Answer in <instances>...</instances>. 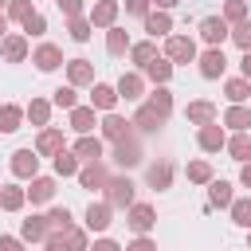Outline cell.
I'll use <instances>...</instances> for the list:
<instances>
[{
	"mask_svg": "<svg viewBox=\"0 0 251 251\" xmlns=\"http://www.w3.org/2000/svg\"><path fill=\"white\" fill-rule=\"evenodd\" d=\"M224 35H227L224 20H204V39L208 43H224Z\"/></svg>",
	"mask_w": 251,
	"mask_h": 251,
	"instance_id": "6da1fadb",
	"label": "cell"
},
{
	"mask_svg": "<svg viewBox=\"0 0 251 251\" xmlns=\"http://www.w3.org/2000/svg\"><path fill=\"white\" fill-rule=\"evenodd\" d=\"M129 196H133V184L129 180H114L110 184V200L114 204H129Z\"/></svg>",
	"mask_w": 251,
	"mask_h": 251,
	"instance_id": "7a4b0ae2",
	"label": "cell"
},
{
	"mask_svg": "<svg viewBox=\"0 0 251 251\" xmlns=\"http://www.w3.org/2000/svg\"><path fill=\"white\" fill-rule=\"evenodd\" d=\"M129 224H133V231H145V227L153 224V212H149L145 204H137V208L129 212Z\"/></svg>",
	"mask_w": 251,
	"mask_h": 251,
	"instance_id": "3957f363",
	"label": "cell"
},
{
	"mask_svg": "<svg viewBox=\"0 0 251 251\" xmlns=\"http://www.w3.org/2000/svg\"><path fill=\"white\" fill-rule=\"evenodd\" d=\"M169 55H173V59H192L196 47H192V39H173V43H169Z\"/></svg>",
	"mask_w": 251,
	"mask_h": 251,
	"instance_id": "277c9868",
	"label": "cell"
},
{
	"mask_svg": "<svg viewBox=\"0 0 251 251\" xmlns=\"http://www.w3.org/2000/svg\"><path fill=\"white\" fill-rule=\"evenodd\" d=\"M220 71H224V51H208V55H204V75L216 78Z\"/></svg>",
	"mask_w": 251,
	"mask_h": 251,
	"instance_id": "5b68a950",
	"label": "cell"
},
{
	"mask_svg": "<svg viewBox=\"0 0 251 251\" xmlns=\"http://www.w3.org/2000/svg\"><path fill=\"white\" fill-rule=\"evenodd\" d=\"M35 63H39L43 71H51V67H59V51H55V47H39V55H35Z\"/></svg>",
	"mask_w": 251,
	"mask_h": 251,
	"instance_id": "8992f818",
	"label": "cell"
},
{
	"mask_svg": "<svg viewBox=\"0 0 251 251\" xmlns=\"http://www.w3.org/2000/svg\"><path fill=\"white\" fill-rule=\"evenodd\" d=\"M12 165H16V173H20V176H27V173H35V157H31L27 149H24V153H16V161H12Z\"/></svg>",
	"mask_w": 251,
	"mask_h": 251,
	"instance_id": "52a82bcc",
	"label": "cell"
},
{
	"mask_svg": "<svg viewBox=\"0 0 251 251\" xmlns=\"http://www.w3.org/2000/svg\"><path fill=\"white\" fill-rule=\"evenodd\" d=\"M86 224H90V227H98V231H102V227H106V224H110V212H106V208H94V204H90V212H86Z\"/></svg>",
	"mask_w": 251,
	"mask_h": 251,
	"instance_id": "ba28073f",
	"label": "cell"
},
{
	"mask_svg": "<svg viewBox=\"0 0 251 251\" xmlns=\"http://www.w3.org/2000/svg\"><path fill=\"white\" fill-rule=\"evenodd\" d=\"M51 192H55L51 180H35V184H31V200H51Z\"/></svg>",
	"mask_w": 251,
	"mask_h": 251,
	"instance_id": "9c48e42d",
	"label": "cell"
},
{
	"mask_svg": "<svg viewBox=\"0 0 251 251\" xmlns=\"http://www.w3.org/2000/svg\"><path fill=\"white\" fill-rule=\"evenodd\" d=\"M16 122H20V110L16 106H4L0 110V129H16Z\"/></svg>",
	"mask_w": 251,
	"mask_h": 251,
	"instance_id": "30bf717a",
	"label": "cell"
},
{
	"mask_svg": "<svg viewBox=\"0 0 251 251\" xmlns=\"http://www.w3.org/2000/svg\"><path fill=\"white\" fill-rule=\"evenodd\" d=\"M114 98H118V94H114L110 86H94V106H114Z\"/></svg>",
	"mask_w": 251,
	"mask_h": 251,
	"instance_id": "8fae6325",
	"label": "cell"
},
{
	"mask_svg": "<svg viewBox=\"0 0 251 251\" xmlns=\"http://www.w3.org/2000/svg\"><path fill=\"white\" fill-rule=\"evenodd\" d=\"M98 153H102V145H98V141H90V137H82V141H78V157H90V161H94Z\"/></svg>",
	"mask_w": 251,
	"mask_h": 251,
	"instance_id": "7c38bea8",
	"label": "cell"
},
{
	"mask_svg": "<svg viewBox=\"0 0 251 251\" xmlns=\"http://www.w3.org/2000/svg\"><path fill=\"white\" fill-rule=\"evenodd\" d=\"M188 118H192V122H208V118H212V106L196 102V106H188Z\"/></svg>",
	"mask_w": 251,
	"mask_h": 251,
	"instance_id": "4fadbf2b",
	"label": "cell"
},
{
	"mask_svg": "<svg viewBox=\"0 0 251 251\" xmlns=\"http://www.w3.org/2000/svg\"><path fill=\"white\" fill-rule=\"evenodd\" d=\"M94 126V114L90 110H75V129H90Z\"/></svg>",
	"mask_w": 251,
	"mask_h": 251,
	"instance_id": "5bb4252c",
	"label": "cell"
},
{
	"mask_svg": "<svg viewBox=\"0 0 251 251\" xmlns=\"http://www.w3.org/2000/svg\"><path fill=\"white\" fill-rule=\"evenodd\" d=\"M200 141H204V149H216V145H220L224 137H220V129H212V126H208V129L200 133Z\"/></svg>",
	"mask_w": 251,
	"mask_h": 251,
	"instance_id": "9a60e30c",
	"label": "cell"
},
{
	"mask_svg": "<svg viewBox=\"0 0 251 251\" xmlns=\"http://www.w3.org/2000/svg\"><path fill=\"white\" fill-rule=\"evenodd\" d=\"M212 200H216V204H227V200H231V188H227L224 180H220V184H212Z\"/></svg>",
	"mask_w": 251,
	"mask_h": 251,
	"instance_id": "2e32d148",
	"label": "cell"
},
{
	"mask_svg": "<svg viewBox=\"0 0 251 251\" xmlns=\"http://www.w3.org/2000/svg\"><path fill=\"white\" fill-rule=\"evenodd\" d=\"M235 224H251V200H239L235 204Z\"/></svg>",
	"mask_w": 251,
	"mask_h": 251,
	"instance_id": "e0dca14e",
	"label": "cell"
},
{
	"mask_svg": "<svg viewBox=\"0 0 251 251\" xmlns=\"http://www.w3.org/2000/svg\"><path fill=\"white\" fill-rule=\"evenodd\" d=\"M235 43H239L243 51H251V24H239V31H235Z\"/></svg>",
	"mask_w": 251,
	"mask_h": 251,
	"instance_id": "ac0fdd59",
	"label": "cell"
},
{
	"mask_svg": "<svg viewBox=\"0 0 251 251\" xmlns=\"http://www.w3.org/2000/svg\"><path fill=\"white\" fill-rule=\"evenodd\" d=\"M110 16H114V4H110V0L94 8V20H98V24H110Z\"/></svg>",
	"mask_w": 251,
	"mask_h": 251,
	"instance_id": "d6986e66",
	"label": "cell"
},
{
	"mask_svg": "<svg viewBox=\"0 0 251 251\" xmlns=\"http://www.w3.org/2000/svg\"><path fill=\"white\" fill-rule=\"evenodd\" d=\"M106 133H110V137H122V133H126V122H122V118H106Z\"/></svg>",
	"mask_w": 251,
	"mask_h": 251,
	"instance_id": "ffe728a7",
	"label": "cell"
},
{
	"mask_svg": "<svg viewBox=\"0 0 251 251\" xmlns=\"http://www.w3.org/2000/svg\"><path fill=\"white\" fill-rule=\"evenodd\" d=\"M39 149H43V153H55V149H59V133H43V137H39Z\"/></svg>",
	"mask_w": 251,
	"mask_h": 251,
	"instance_id": "44dd1931",
	"label": "cell"
},
{
	"mask_svg": "<svg viewBox=\"0 0 251 251\" xmlns=\"http://www.w3.org/2000/svg\"><path fill=\"white\" fill-rule=\"evenodd\" d=\"M4 55H8V59H20V55H24V43H20V39H8V43H4Z\"/></svg>",
	"mask_w": 251,
	"mask_h": 251,
	"instance_id": "7402d4cb",
	"label": "cell"
},
{
	"mask_svg": "<svg viewBox=\"0 0 251 251\" xmlns=\"http://www.w3.org/2000/svg\"><path fill=\"white\" fill-rule=\"evenodd\" d=\"M118 90H122L126 98H137V78H133V75H129V78H122V86H118Z\"/></svg>",
	"mask_w": 251,
	"mask_h": 251,
	"instance_id": "603a6c76",
	"label": "cell"
},
{
	"mask_svg": "<svg viewBox=\"0 0 251 251\" xmlns=\"http://www.w3.org/2000/svg\"><path fill=\"white\" fill-rule=\"evenodd\" d=\"M231 153H235V157H247V153H251V141H247V137H235V141H231Z\"/></svg>",
	"mask_w": 251,
	"mask_h": 251,
	"instance_id": "cb8c5ba5",
	"label": "cell"
},
{
	"mask_svg": "<svg viewBox=\"0 0 251 251\" xmlns=\"http://www.w3.org/2000/svg\"><path fill=\"white\" fill-rule=\"evenodd\" d=\"M55 169H59V173H75V157L59 153V157H55Z\"/></svg>",
	"mask_w": 251,
	"mask_h": 251,
	"instance_id": "d4e9b609",
	"label": "cell"
},
{
	"mask_svg": "<svg viewBox=\"0 0 251 251\" xmlns=\"http://www.w3.org/2000/svg\"><path fill=\"white\" fill-rule=\"evenodd\" d=\"M149 180H153V184H169V169H165V165H161V169L153 165V169H149Z\"/></svg>",
	"mask_w": 251,
	"mask_h": 251,
	"instance_id": "484cf974",
	"label": "cell"
},
{
	"mask_svg": "<svg viewBox=\"0 0 251 251\" xmlns=\"http://www.w3.org/2000/svg\"><path fill=\"white\" fill-rule=\"evenodd\" d=\"M24 235H27V239H39V235H43V224H39V220H27V224H24Z\"/></svg>",
	"mask_w": 251,
	"mask_h": 251,
	"instance_id": "4316f807",
	"label": "cell"
},
{
	"mask_svg": "<svg viewBox=\"0 0 251 251\" xmlns=\"http://www.w3.org/2000/svg\"><path fill=\"white\" fill-rule=\"evenodd\" d=\"M12 16H20V20L27 24V20H31V8H27L24 0H16V4H12Z\"/></svg>",
	"mask_w": 251,
	"mask_h": 251,
	"instance_id": "83f0119b",
	"label": "cell"
},
{
	"mask_svg": "<svg viewBox=\"0 0 251 251\" xmlns=\"http://www.w3.org/2000/svg\"><path fill=\"white\" fill-rule=\"evenodd\" d=\"M149 31L157 35V31H169V20L165 16H149Z\"/></svg>",
	"mask_w": 251,
	"mask_h": 251,
	"instance_id": "f1b7e54d",
	"label": "cell"
},
{
	"mask_svg": "<svg viewBox=\"0 0 251 251\" xmlns=\"http://www.w3.org/2000/svg\"><path fill=\"white\" fill-rule=\"evenodd\" d=\"M153 78H169V63H145Z\"/></svg>",
	"mask_w": 251,
	"mask_h": 251,
	"instance_id": "f546056e",
	"label": "cell"
},
{
	"mask_svg": "<svg viewBox=\"0 0 251 251\" xmlns=\"http://www.w3.org/2000/svg\"><path fill=\"white\" fill-rule=\"evenodd\" d=\"M71 78H75V82L90 78V67H86V63H75V67H71Z\"/></svg>",
	"mask_w": 251,
	"mask_h": 251,
	"instance_id": "4dcf8cb0",
	"label": "cell"
},
{
	"mask_svg": "<svg viewBox=\"0 0 251 251\" xmlns=\"http://www.w3.org/2000/svg\"><path fill=\"white\" fill-rule=\"evenodd\" d=\"M227 98H235V102L247 98V86H243V82H227Z\"/></svg>",
	"mask_w": 251,
	"mask_h": 251,
	"instance_id": "1f68e13d",
	"label": "cell"
},
{
	"mask_svg": "<svg viewBox=\"0 0 251 251\" xmlns=\"http://www.w3.org/2000/svg\"><path fill=\"white\" fill-rule=\"evenodd\" d=\"M227 122H231V126H247V122H251V114H247V110H231V114H227Z\"/></svg>",
	"mask_w": 251,
	"mask_h": 251,
	"instance_id": "d6a6232c",
	"label": "cell"
},
{
	"mask_svg": "<svg viewBox=\"0 0 251 251\" xmlns=\"http://www.w3.org/2000/svg\"><path fill=\"white\" fill-rule=\"evenodd\" d=\"M55 102L59 106H75V90H55Z\"/></svg>",
	"mask_w": 251,
	"mask_h": 251,
	"instance_id": "836d02e7",
	"label": "cell"
},
{
	"mask_svg": "<svg viewBox=\"0 0 251 251\" xmlns=\"http://www.w3.org/2000/svg\"><path fill=\"white\" fill-rule=\"evenodd\" d=\"M71 35H75V39H86L90 31H86V24H82V20H75V24H71Z\"/></svg>",
	"mask_w": 251,
	"mask_h": 251,
	"instance_id": "e575fe53",
	"label": "cell"
},
{
	"mask_svg": "<svg viewBox=\"0 0 251 251\" xmlns=\"http://www.w3.org/2000/svg\"><path fill=\"white\" fill-rule=\"evenodd\" d=\"M122 47H126V35H122V31H114V35H110V51H114V55H118V51H122Z\"/></svg>",
	"mask_w": 251,
	"mask_h": 251,
	"instance_id": "d590c367",
	"label": "cell"
},
{
	"mask_svg": "<svg viewBox=\"0 0 251 251\" xmlns=\"http://www.w3.org/2000/svg\"><path fill=\"white\" fill-rule=\"evenodd\" d=\"M133 59H141V63H149V59H153V47H149V43H141V47L133 51Z\"/></svg>",
	"mask_w": 251,
	"mask_h": 251,
	"instance_id": "8d00e7d4",
	"label": "cell"
},
{
	"mask_svg": "<svg viewBox=\"0 0 251 251\" xmlns=\"http://www.w3.org/2000/svg\"><path fill=\"white\" fill-rule=\"evenodd\" d=\"M188 176H192V180H208V165H192Z\"/></svg>",
	"mask_w": 251,
	"mask_h": 251,
	"instance_id": "74e56055",
	"label": "cell"
},
{
	"mask_svg": "<svg viewBox=\"0 0 251 251\" xmlns=\"http://www.w3.org/2000/svg\"><path fill=\"white\" fill-rule=\"evenodd\" d=\"M98 180H102L98 169H86V173H82V184H98Z\"/></svg>",
	"mask_w": 251,
	"mask_h": 251,
	"instance_id": "f35d334b",
	"label": "cell"
},
{
	"mask_svg": "<svg viewBox=\"0 0 251 251\" xmlns=\"http://www.w3.org/2000/svg\"><path fill=\"white\" fill-rule=\"evenodd\" d=\"M16 204H20V192L8 188V192H4V208H16Z\"/></svg>",
	"mask_w": 251,
	"mask_h": 251,
	"instance_id": "ab89813d",
	"label": "cell"
},
{
	"mask_svg": "<svg viewBox=\"0 0 251 251\" xmlns=\"http://www.w3.org/2000/svg\"><path fill=\"white\" fill-rule=\"evenodd\" d=\"M227 16H231V20H239V16H243V4H239V0H231V4H227Z\"/></svg>",
	"mask_w": 251,
	"mask_h": 251,
	"instance_id": "60d3db41",
	"label": "cell"
},
{
	"mask_svg": "<svg viewBox=\"0 0 251 251\" xmlns=\"http://www.w3.org/2000/svg\"><path fill=\"white\" fill-rule=\"evenodd\" d=\"M31 118H35V122H43V118H47V106H43V102H35V106H31Z\"/></svg>",
	"mask_w": 251,
	"mask_h": 251,
	"instance_id": "b9f144b4",
	"label": "cell"
},
{
	"mask_svg": "<svg viewBox=\"0 0 251 251\" xmlns=\"http://www.w3.org/2000/svg\"><path fill=\"white\" fill-rule=\"evenodd\" d=\"M0 251H20V243L16 239H0Z\"/></svg>",
	"mask_w": 251,
	"mask_h": 251,
	"instance_id": "7bdbcfd3",
	"label": "cell"
},
{
	"mask_svg": "<svg viewBox=\"0 0 251 251\" xmlns=\"http://www.w3.org/2000/svg\"><path fill=\"white\" fill-rule=\"evenodd\" d=\"M129 251H153V243H149V239H137V243H133Z\"/></svg>",
	"mask_w": 251,
	"mask_h": 251,
	"instance_id": "ee69618b",
	"label": "cell"
},
{
	"mask_svg": "<svg viewBox=\"0 0 251 251\" xmlns=\"http://www.w3.org/2000/svg\"><path fill=\"white\" fill-rule=\"evenodd\" d=\"M129 12H137V16H141V12H145V0H129Z\"/></svg>",
	"mask_w": 251,
	"mask_h": 251,
	"instance_id": "f6af8a7d",
	"label": "cell"
},
{
	"mask_svg": "<svg viewBox=\"0 0 251 251\" xmlns=\"http://www.w3.org/2000/svg\"><path fill=\"white\" fill-rule=\"evenodd\" d=\"M94 251H118V247H114V243H110V239H102V243H98V247H94Z\"/></svg>",
	"mask_w": 251,
	"mask_h": 251,
	"instance_id": "bcb514c9",
	"label": "cell"
},
{
	"mask_svg": "<svg viewBox=\"0 0 251 251\" xmlns=\"http://www.w3.org/2000/svg\"><path fill=\"white\" fill-rule=\"evenodd\" d=\"M243 75H247V78H251V51H247V55H243Z\"/></svg>",
	"mask_w": 251,
	"mask_h": 251,
	"instance_id": "7dc6e473",
	"label": "cell"
},
{
	"mask_svg": "<svg viewBox=\"0 0 251 251\" xmlns=\"http://www.w3.org/2000/svg\"><path fill=\"white\" fill-rule=\"evenodd\" d=\"M243 184H251V165H247V169H243Z\"/></svg>",
	"mask_w": 251,
	"mask_h": 251,
	"instance_id": "c3c4849f",
	"label": "cell"
},
{
	"mask_svg": "<svg viewBox=\"0 0 251 251\" xmlns=\"http://www.w3.org/2000/svg\"><path fill=\"white\" fill-rule=\"evenodd\" d=\"M157 4H176V0H157Z\"/></svg>",
	"mask_w": 251,
	"mask_h": 251,
	"instance_id": "681fc988",
	"label": "cell"
},
{
	"mask_svg": "<svg viewBox=\"0 0 251 251\" xmlns=\"http://www.w3.org/2000/svg\"><path fill=\"white\" fill-rule=\"evenodd\" d=\"M0 31H4V20H0Z\"/></svg>",
	"mask_w": 251,
	"mask_h": 251,
	"instance_id": "f907efd6",
	"label": "cell"
},
{
	"mask_svg": "<svg viewBox=\"0 0 251 251\" xmlns=\"http://www.w3.org/2000/svg\"><path fill=\"white\" fill-rule=\"evenodd\" d=\"M0 4H4V0H0Z\"/></svg>",
	"mask_w": 251,
	"mask_h": 251,
	"instance_id": "816d5d0a",
	"label": "cell"
}]
</instances>
